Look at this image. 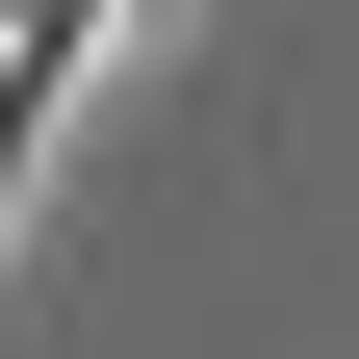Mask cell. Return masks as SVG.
Segmentation results:
<instances>
[{
  "instance_id": "1",
  "label": "cell",
  "mask_w": 359,
  "mask_h": 359,
  "mask_svg": "<svg viewBox=\"0 0 359 359\" xmlns=\"http://www.w3.org/2000/svg\"><path fill=\"white\" fill-rule=\"evenodd\" d=\"M77 77H103V0H26V26H0V205L52 180V103Z\"/></svg>"
}]
</instances>
